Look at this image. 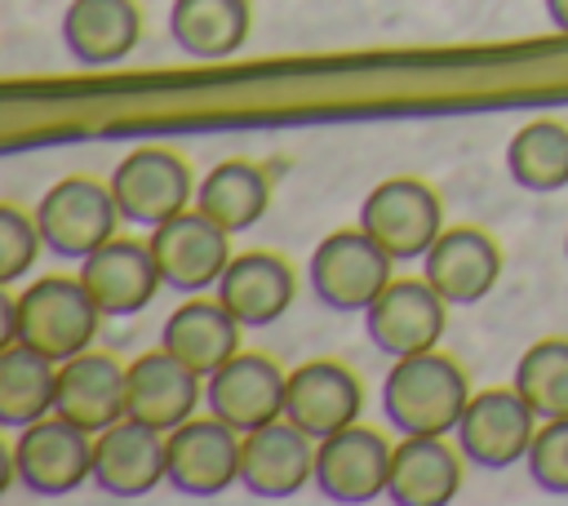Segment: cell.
Listing matches in <instances>:
<instances>
[{"mask_svg": "<svg viewBox=\"0 0 568 506\" xmlns=\"http://www.w3.org/2000/svg\"><path fill=\"white\" fill-rule=\"evenodd\" d=\"M537 413L528 408V399L510 386H493V391H475L462 422H457V448L462 457H470L475 466L501 470L528 457V444L537 435Z\"/></svg>", "mask_w": 568, "mask_h": 506, "instance_id": "9c48e42d", "label": "cell"}, {"mask_svg": "<svg viewBox=\"0 0 568 506\" xmlns=\"http://www.w3.org/2000/svg\"><path fill=\"white\" fill-rule=\"evenodd\" d=\"M253 27L248 0H173L169 36L191 58H231Z\"/></svg>", "mask_w": 568, "mask_h": 506, "instance_id": "d4e9b609", "label": "cell"}, {"mask_svg": "<svg viewBox=\"0 0 568 506\" xmlns=\"http://www.w3.org/2000/svg\"><path fill=\"white\" fill-rule=\"evenodd\" d=\"M515 391L541 422L568 417V337L532 342L515 364Z\"/></svg>", "mask_w": 568, "mask_h": 506, "instance_id": "f1b7e54d", "label": "cell"}, {"mask_svg": "<svg viewBox=\"0 0 568 506\" xmlns=\"http://www.w3.org/2000/svg\"><path fill=\"white\" fill-rule=\"evenodd\" d=\"M390 253L364 231H333L311 253V289L333 311H368L373 297L395 280Z\"/></svg>", "mask_w": 568, "mask_h": 506, "instance_id": "5b68a950", "label": "cell"}, {"mask_svg": "<svg viewBox=\"0 0 568 506\" xmlns=\"http://www.w3.org/2000/svg\"><path fill=\"white\" fill-rule=\"evenodd\" d=\"M470 404V377L439 351L404 355L382 382V413L399 435H448Z\"/></svg>", "mask_w": 568, "mask_h": 506, "instance_id": "7a4b0ae2", "label": "cell"}, {"mask_svg": "<svg viewBox=\"0 0 568 506\" xmlns=\"http://www.w3.org/2000/svg\"><path fill=\"white\" fill-rule=\"evenodd\" d=\"M546 13H550V22L568 36V0H546Z\"/></svg>", "mask_w": 568, "mask_h": 506, "instance_id": "1f68e13d", "label": "cell"}, {"mask_svg": "<svg viewBox=\"0 0 568 506\" xmlns=\"http://www.w3.org/2000/svg\"><path fill=\"white\" fill-rule=\"evenodd\" d=\"M564 253H568V240H564Z\"/></svg>", "mask_w": 568, "mask_h": 506, "instance_id": "d6a6232c", "label": "cell"}, {"mask_svg": "<svg viewBox=\"0 0 568 506\" xmlns=\"http://www.w3.org/2000/svg\"><path fill=\"white\" fill-rule=\"evenodd\" d=\"M359 226L395 262H413V257H426V249L439 240L444 209H439V195L426 182H417V178H386V182H377L364 195Z\"/></svg>", "mask_w": 568, "mask_h": 506, "instance_id": "8992f818", "label": "cell"}, {"mask_svg": "<svg viewBox=\"0 0 568 506\" xmlns=\"http://www.w3.org/2000/svg\"><path fill=\"white\" fill-rule=\"evenodd\" d=\"M364 408V386L359 377L337 364V360H306L288 373L284 386V417L293 426H302L306 435L324 439L351 422H359Z\"/></svg>", "mask_w": 568, "mask_h": 506, "instance_id": "e0dca14e", "label": "cell"}, {"mask_svg": "<svg viewBox=\"0 0 568 506\" xmlns=\"http://www.w3.org/2000/svg\"><path fill=\"white\" fill-rule=\"evenodd\" d=\"M111 195L120 204V217L124 222H138V226H160L173 213H182V209L195 204L186 160L178 151H164V146H138V151H129L111 169Z\"/></svg>", "mask_w": 568, "mask_h": 506, "instance_id": "52a82bcc", "label": "cell"}, {"mask_svg": "<svg viewBox=\"0 0 568 506\" xmlns=\"http://www.w3.org/2000/svg\"><path fill=\"white\" fill-rule=\"evenodd\" d=\"M62 40L84 67L120 62L142 40L138 0H71L62 13Z\"/></svg>", "mask_w": 568, "mask_h": 506, "instance_id": "cb8c5ba5", "label": "cell"}, {"mask_svg": "<svg viewBox=\"0 0 568 506\" xmlns=\"http://www.w3.org/2000/svg\"><path fill=\"white\" fill-rule=\"evenodd\" d=\"M240 444L244 435L222 417H191L164 435L169 484L186 497H217L240 484Z\"/></svg>", "mask_w": 568, "mask_h": 506, "instance_id": "30bf717a", "label": "cell"}, {"mask_svg": "<svg viewBox=\"0 0 568 506\" xmlns=\"http://www.w3.org/2000/svg\"><path fill=\"white\" fill-rule=\"evenodd\" d=\"M422 275L448 306H475L493 293L501 275V249L479 226H453L439 231V240L422 257Z\"/></svg>", "mask_w": 568, "mask_h": 506, "instance_id": "ac0fdd59", "label": "cell"}, {"mask_svg": "<svg viewBox=\"0 0 568 506\" xmlns=\"http://www.w3.org/2000/svg\"><path fill=\"white\" fill-rule=\"evenodd\" d=\"M240 320L213 297H191V302H182L169 320H164V328H160V346L169 351V355H178L186 368H195L200 377H209V373H217L235 351H240Z\"/></svg>", "mask_w": 568, "mask_h": 506, "instance_id": "603a6c76", "label": "cell"}, {"mask_svg": "<svg viewBox=\"0 0 568 506\" xmlns=\"http://www.w3.org/2000/svg\"><path fill=\"white\" fill-rule=\"evenodd\" d=\"M146 244L155 253L160 280L169 289H178V293H200V289L217 284L226 262H231V231H222L195 204L173 213L169 222L151 226Z\"/></svg>", "mask_w": 568, "mask_h": 506, "instance_id": "ba28073f", "label": "cell"}, {"mask_svg": "<svg viewBox=\"0 0 568 506\" xmlns=\"http://www.w3.org/2000/svg\"><path fill=\"white\" fill-rule=\"evenodd\" d=\"M284 386L288 373L257 351H235L217 373L204 377V404L213 417L235 426L240 435L284 417Z\"/></svg>", "mask_w": 568, "mask_h": 506, "instance_id": "8fae6325", "label": "cell"}, {"mask_svg": "<svg viewBox=\"0 0 568 506\" xmlns=\"http://www.w3.org/2000/svg\"><path fill=\"white\" fill-rule=\"evenodd\" d=\"M528 475L541 493L550 497H568V417H550L537 426L532 444H528Z\"/></svg>", "mask_w": 568, "mask_h": 506, "instance_id": "f546056e", "label": "cell"}, {"mask_svg": "<svg viewBox=\"0 0 568 506\" xmlns=\"http://www.w3.org/2000/svg\"><path fill=\"white\" fill-rule=\"evenodd\" d=\"M98 302L80 284V275H40L13 302H4V342H22L53 364L89 351L98 337Z\"/></svg>", "mask_w": 568, "mask_h": 506, "instance_id": "6da1fadb", "label": "cell"}, {"mask_svg": "<svg viewBox=\"0 0 568 506\" xmlns=\"http://www.w3.org/2000/svg\"><path fill=\"white\" fill-rule=\"evenodd\" d=\"M53 413L98 435L111 422L129 417V368L106 351H80L58 364Z\"/></svg>", "mask_w": 568, "mask_h": 506, "instance_id": "9a60e30c", "label": "cell"}, {"mask_svg": "<svg viewBox=\"0 0 568 506\" xmlns=\"http://www.w3.org/2000/svg\"><path fill=\"white\" fill-rule=\"evenodd\" d=\"M80 284L89 289V297L98 302V311L106 320H115V315L142 311L164 280H160V266H155L151 244H138V240H120L115 235L102 249H93L89 257H80Z\"/></svg>", "mask_w": 568, "mask_h": 506, "instance_id": "d6986e66", "label": "cell"}, {"mask_svg": "<svg viewBox=\"0 0 568 506\" xmlns=\"http://www.w3.org/2000/svg\"><path fill=\"white\" fill-rule=\"evenodd\" d=\"M506 169L532 195L564 191L568 186V124L528 120L524 129H515V138L506 142Z\"/></svg>", "mask_w": 568, "mask_h": 506, "instance_id": "83f0119b", "label": "cell"}, {"mask_svg": "<svg viewBox=\"0 0 568 506\" xmlns=\"http://www.w3.org/2000/svg\"><path fill=\"white\" fill-rule=\"evenodd\" d=\"M444 320H448V302L430 289L426 275L390 280L364 311V328H368L373 346L386 351L390 360L435 351V342L444 337Z\"/></svg>", "mask_w": 568, "mask_h": 506, "instance_id": "7c38bea8", "label": "cell"}, {"mask_svg": "<svg viewBox=\"0 0 568 506\" xmlns=\"http://www.w3.org/2000/svg\"><path fill=\"white\" fill-rule=\"evenodd\" d=\"M58 395V364L22 342H4L0 351V422L4 426H31L53 413Z\"/></svg>", "mask_w": 568, "mask_h": 506, "instance_id": "4316f807", "label": "cell"}, {"mask_svg": "<svg viewBox=\"0 0 568 506\" xmlns=\"http://www.w3.org/2000/svg\"><path fill=\"white\" fill-rule=\"evenodd\" d=\"M9 475L36 497H67L93 479V435L49 413L18 431L9 448Z\"/></svg>", "mask_w": 568, "mask_h": 506, "instance_id": "3957f363", "label": "cell"}, {"mask_svg": "<svg viewBox=\"0 0 568 506\" xmlns=\"http://www.w3.org/2000/svg\"><path fill=\"white\" fill-rule=\"evenodd\" d=\"M195 404H200V373L186 368L164 346L129 364V417L169 435L195 417Z\"/></svg>", "mask_w": 568, "mask_h": 506, "instance_id": "44dd1931", "label": "cell"}, {"mask_svg": "<svg viewBox=\"0 0 568 506\" xmlns=\"http://www.w3.org/2000/svg\"><path fill=\"white\" fill-rule=\"evenodd\" d=\"M271 204V182L248 160H222L209 169V178L195 186V209L213 217L222 231H248Z\"/></svg>", "mask_w": 568, "mask_h": 506, "instance_id": "484cf974", "label": "cell"}, {"mask_svg": "<svg viewBox=\"0 0 568 506\" xmlns=\"http://www.w3.org/2000/svg\"><path fill=\"white\" fill-rule=\"evenodd\" d=\"M462 488V457L444 435H404L390 448L386 497L395 506H444Z\"/></svg>", "mask_w": 568, "mask_h": 506, "instance_id": "7402d4cb", "label": "cell"}, {"mask_svg": "<svg viewBox=\"0 0 568 506\" xmlns=\"http://www.w3.org/2000/svg\"><path fill=\"white\" fill-rule=\"evenodd\" d=\"M293 293H297V280H293V266L280 257V253H266V249H248V253H235L217 280V302L244 324V328H266L275 324L288 306H293Z\"/></svg>", "mask_w": 568, "mask_h": 506, "instance_id": "ffe728a7", "label": "cell"}, {"mask_svg": "<svg viewBox=\"0 0 568 506\" xmlns=\"http://www.w3.org/2000/svg\"><path fill=\"white\" fill-rule=\"evenodd\" d=\"M315 444L320 439L293 426L288 417L248 431L240 444V484L266 502L302 493L306 484H315Z\"/></svg>", "mask_w": 568, "mask_h": 506, "instance_id": "4fadbf2b", "label": "cell"}, {"mask_svg": "<svg viewBox=\"0 0 568 506\" xmlns=\"http://www.w3.org/2000/svg\"><path fill=\"white\" fill-rule=\"evenodd\" d=\"M160 479H169L164 431L120 417L93 435V484L106 497H146Z\"/></svg>", "mask_w": 568, "mask_h": 506, "instance_id": "2e32d148", "label": "cell"}, {"mask_svg": "<svg viewBox=\"0 0 568 506\" xmlns=\"http://www.w3.org/2000/svg\"><path fill=\"white\" fill-rule=\"evenodd\" d=\"M44 235H40V222L27 217L18 204H4L0 209V280L13 284L31 271L36 253H40Z\"/></svg>", "mask_w": 568, "mask_h": 506, "instance_id": "4dcf8cb0", "label": "cell"}, {"mask_svg": "<svg viewBox=\"0 0 568 506\" xmlns=\"http://www.w3.org/2000/svg\"><path fill=\"white\" fill-rule=\"evenodd\" d=\"M390 475V444L373 426H342L315 444V488L328 502L359 506L386 493Z\"/></svg>", "mask_w": 568, "mask_h": 506, "instance_id": "5bb4252c", "label": "cell"}, {"mask_svg": "<svg viewBox=\"0 0 568 506\" xmlns=\"http://www.w3.org/2000/svg\"><path fill=\"white\" fill-rule=\"evenodd\" d=\"M36 222H40L44 249H53L58 257H89L93 249H102L106 240H115L120 204L111 195V182H98V178L75 173V178L53 182L40 195Z\"/></svg>", "mask_w": 568, "mask_h": 506, "instance_id": "277c9868", "label": "cell"}]
</instances>
